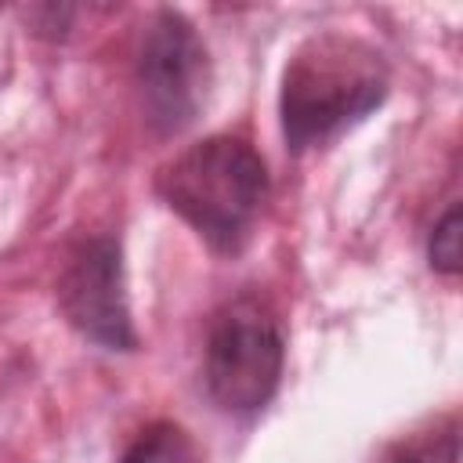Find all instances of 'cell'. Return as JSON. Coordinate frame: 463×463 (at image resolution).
<instances>
[{"instance_id":"8","label":"cell","mask_w":463,"mask_h":463,"mask_svg":"<svg viewBox=\"0 0 463 463\" xmlns=\"http://www.w3.org/2000/svg\"><path fill=\"white\" fill-rule=\"evenodd\" d=\"M427 257L438 271L456 275L459 271V206L452 203L441 221L430 228V242H427Z\"/></svg>"},{"instance_id":"6","label":"cell","mask_w":463,"mask_h":463,"mask_svg":"<svg viewBox=\"0 0 463 463\" xmlns=\"http://www.w3.org/2000/svg\"><path fill=\"white\" fill-rule=\"evenodd\" d=\"M380 463H459V423L441 416L423 430L398 438Z\"/></svg>"},{"instance_id":"3","label":"cell","mask_w":463,"mask_h":463,"mask_svg":"<svg viewBox=\"0 0 463 463\" xmlns=\"http://www.w3.org/2000/svg\"><path fill=\"white\" fill-rule=\"evenodd\" d=\"M203 376L224 412H257L268 405L282 376V333L260 300L239 297L213 315Z\"/></svg>"},{"instance_id":"4","label":"cell","mask_w":463,"mask_h":463,"mask_svg":"<svg viewBox=\"0 0 463 463\" xmlns=\"http://www.w3.org/2000/svg\"><path fill=\"white\" fill-rule=\"evenodd\" d=\"M137 87L148 123L159 134H177L199 116L210 87V61L199 33L177 11H159L148 22L137 51Z\"/></svg>"},{"instance_id":"1","label":"cell","mask_w":463,"mask_h":463,"mask_svg":"<svg viewBox=\"0 0 463 463\" xmlns=\"http://www.w3.org/2000/svg\"><path fill=\"white\" fill-rule=\"evenodd\" d=\"M387 94L383 58L358 36L318 33L304 40L282 72V134L293 152L318 145L369 116Z\"/></svg>"},{"instance_id":"5","label":"cell","mask_w":463,"mask_h":463,"mask_svg":"<svg viewBox=\"0 0 463 463\" xmlns=\"http://www.w3.org/2000/svg\"><path fill=\"white\" fill-rule=\"evenodd\" d=\"M58 304L76 333L105 351H130L137 344L123 293V260L112 235L83 239L58 279Z\"/></svg>"},{"instance_id":"7","label":"cell","mask_w":463,"mask_h":463,"mask_svg":"<svg viewBox=\"0 0 463 463\" xmlns=\"http://www.w3.org/2000/svg\"><path fill=\"white\" fill-rule=\"evenodd\" d=\"M119 463H203V456L184 427L159 420V423H148L127 445Z\"/></svg>"},{"instance_id":"2","label":"cell","mask_w":463,"mask_h":463,"mask_svg":"<svg viewBox=\"0 0 463 463\" xmlns=\"http://www.w3.org/2000/svg\"><path fill=\"white\" fill-rule=\"evenodd\" d=\"M156 188L213 250L235 253L268 199V170L246 141L206 137L174 156L159 170Z\"/></svg>"}]
</instances>
